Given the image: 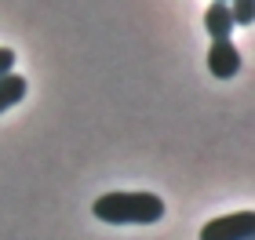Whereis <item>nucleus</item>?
<instances>
[{"label":"nucleus","instance_id":"7","mask_svg":"<svg viewBox=\"0 0 255 240\" xmlns=\"http://www.w3.org/2000/svg\"><path fill=\"white\" fill-rule=\"evenodd\" d=\"M11 70H15V51H11V48H0V77L11 73Z\"/></svg>","mask_w":255,"mask_h":240},{"label":"nucleus","instance_id":"2","mask_svg":"<svg viewBox=\"0 0 255 240\" xmlns=\"http://www.w3.org/2000/svg\"><path fill=\"white\" fill-rule=\"evenodd\" d=\"M201 240H252L255 237V215L252 211H234L223 219L204 222V230L197 233Z\"/></svg>","mask_w":255,"mask_h":240},{"label":"nucleus","instance_id":"3","mask_svg":"<svg viewBox=\"0 0 255 240\" xmlns=\"http://www.w3.org/2000/svg\"><path fill=\"white\" fill-rule=\"evenodd\" d=\"M241 70V51L234 48V40H212V48H208V73L215 80H230L237 77Z\"/></svg>","mask_w":255,"mask_h":240},{"label":"nucleus","instance_id":"4","mask_svg":"<svg viewBox=\"0 0 255 240\" xmlns=\"http://www.w3.org/2000/svg\"><path fill=\"white\" fill-rule=\"evenodd\" d=\"M204 29L212 33V40L234 37V15H230V4H226V0H212V7L204 11Z\"/></svg>","mask_w":255,"mask_h":240},{"label":"nucleus","instance_id":"1","mask_svg":"<svg viewBox=\"0 0 255 240\" xmlns=\"http://www.w3.org/2000/svg\"><path fill=\"white\" fill-rule=\"evenodd\" d=\"M91 215L106 226H153L164 219V200L157 193H131V189H113L91 204Z\"/></svg>","mask_w":255,"mask_h":240},{"label":"nucleus","instance_id":"6","mask_svg":"<svg viewBox=\"0 0 255 240\" xmlns=\"http://www.w3.org/2000/svg\"><path fill=\"white\" fill-rule=\"evenodd\" d=\"M230 15H234V26H252V18H255V0H234Z\"/></svg>","mask_w":255,"mask_h":240},{"label":"nucleus","instance_id":"5","mask_svg":"<svg viewBox=\"0 0 255 240\" xmlns=\"http://www.w3.org/2000/svg\"><path fill=\"white\" fill-rule=\"evenodd\" d=\"M26 91H29L26 77H18V73H4V77H0V113L11 109V106H18V102L26 98Z\"/></svg>","mask_w":255,"mask_h":240}]
</instances>
